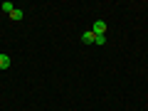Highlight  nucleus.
I'll use <instances>...</instances> for the list:
<instances>
[{"mask_svg":"<svg viewBox=\"0 0 148 111\" xmlns=\"http://www.w3.org/2000/svg\"><path fill=\"white\" fill-rule=\"evenodd\" d=\"M91 32H94V35H104V32H106V22H104V20H96Z\"/></svg>","mask_w":148,"mask_h":111,"instance_id":"1","label":"nucleus"},{"mask_svg":"<svg viewBox=\"0 0 148 111\" xmlns=\"http://www.w3.org/2000/svg\"><path fill=\"white\" fill-rule=\"evenodd\" d=\"M82 42L84 45H94V32H84V35H82Z\"/></svg>","mask_w":148,"mask_h":111,"instance_id":"2","label":"nucleus"},{"mask_svg":"<svg viewBox=\"0 0 148 111\" xmlns=\"http://www.w3.org/2000/svg\"><path fill=\"white\" fill-rule=\"evenodd\" d=\"M10 67V57L8 54H0V69H8Z\"/></svg>","mask_w":148,"mask_h":111,"instance_id":"3","label":"nucleus"},{"mask_svg":"<svg viewBox=\"0 0 148 111\" xmlns=\"http://www.w3.org/2000/svg\"><path fill=\"white\" fill-rule=\"evenodd\" d=\"M10 17H12L15 22H17V20H22V17H25V12H22V10H17V8H15V10L10 12Z\"/></svg>","mask_w":148,"mask_h":111,"instance_id":"4","label":"nucleus"},{"mask_svg":"<svg viewBox=\"0 0 148 111\" xmlns=\"http://www.w3.org/2000/svg\"><path fill=\"white\" fill-rule=\"evenodd\" d=\"M0 8H3V10H5V12H8V15H10V12H12V10H15V5H12V3H3V5H0Z\"/></svg>","mask_w":148,"mask_h":111,"instance_id":"5","label":"nucleus"},{"mask_svg":"<svg viewBox=\"0 0 148 111\" xmlns=\"http://www.w3.org/2000/svg\"><path fill=\"white\" fill-rule=\"evenodd\" d=\"M94 45H106V37L104 35H94Z\"/></svg>","mask_w":148,"mask_h":111,"instance_id":"6","label":"nucleus"}]
</instances>
